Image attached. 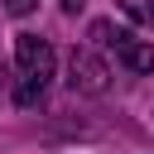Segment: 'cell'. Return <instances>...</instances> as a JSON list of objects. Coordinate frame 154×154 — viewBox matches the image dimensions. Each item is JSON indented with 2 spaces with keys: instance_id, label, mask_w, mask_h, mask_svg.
<instances>
[{
  "instance_id": "cell-1",
  "label": "cell",
  "mask_w": 154,
  "mask_h": 154,
  "mask_svg": "<svg viewBox=\"0 0 154 154\" xmlns=\"http://www.w3.org/2000/svg\"><path fill=\"white\" fill-rule=\"evenodd\" d=\"M14 67H19L14 101L19 106H38L48 82H53V43L38 38V34H14Z\"/></svg>"
},
{
  "instance_id": "cell-2",
  "label": "cell",
  "mask_w": 154,
  "mask_h": 154,
  "mask_svg": "<svg viewBox=\"0 0 154 154\" xmlns=\"http://www.w3.org/2000/svg\"><path fill=\"white\" fill-rule=\"evenodd\" d=\"M91 38H96V43H106V48H116V58H120L130 72H154V43L135 38L130 29H116V24L96 19V24H91Z\"/></svg>"
},
{
  "instance_id": "cell-3",
  "label": "cell",
  "mask_w": 154,
  "mask_h": 154,
  "mask_svg": "<svg viewBox=\"0 0 154 154\" xmlns=\"http://www.w3.org/2000/svg\"><path fill=\"white\" fill-rule=\"evenodd\" d=\"M67 87L82 91V96H101L111 87V67L91 48H72V58H67Z\"/></svg>"
},
{
  "instance_id": "cell-4",
  "label": "cell",
  "mask_w": 154,
  "mask_h": 154,
  "mask_svg": "<svg viewBox=\"0 0 154 154\" xmlns=\"http://www.w3.org/2000/svg\"><path fill=\"white\" fill-rule=\"evenodd\" d=\"M120 10H125L135 24H149V29H154V0H120Z\"/></svg>"
},
{
  "instance_id": "cell-5",
  "label": "cell",
  "mask_w": 154,
  "mask_h": 154,
  "mask_svg": "<svg viewBox=\"0 0 154 154\" xmlns=\"http://www.w3.org/2000/svg\"><path fill=\"white\" fill-rule=\"evenodd\" d=\"M34 5H38V0H0V10H5V14H29Z\"/></svg>"
},
{
  "instance_id": "cell-6",
  "label": "cell",
  "mask_w": 154,
  "mask_h": 154,
  "mask_svg": "<svg viewBox=\"0 0 154 154\" xmlns=\"http://www.w3.org/2000/svg\"><path fill=\"white\" fill-rule=\"evenodd\" d=\"M63 10H67V14H77V10H82V0H63Z\"/></svg>"
}]
</instances>
